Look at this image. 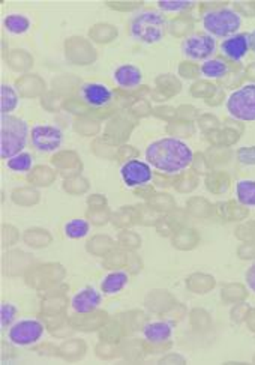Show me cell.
<instances>
[{"instance_id":"obj_1","label":"cell","mask_w":255,"mask_h":365,"mask_svg":"<svg viewBox=\"0 0 255 365\" xmlns=\"http://www.w3.org/2000/svg\"><path fill=\"white\" fill-rule=\"evenodd\" d=\"M194 153L191 148L175 137H165L153 142L146 149V163L157 170L176 175L191 165Z\"/></svg>"},{"instance_id":"obj_2","label":"cell","mask_w":255,"mask_h":365,"mask_svg":"<svg viewBox=\"0 0 255 365\" xmlns=\"http://www.w3.org/2000/svg\"><path fill=\"white\" fill-rule=\"evenodd\" d=\"M2 134H0V157L9 160L21 153L27 145L29 126L17 116L2 115Z\"/></svg>"},{"instance_id":"obj_3","label":"cell","mask_w":255,"mask_h":365,"mask_svg":"<svg viewBox=\"0 0 255 365\" xmlns=\"http://www.w3.org/2000/svg\"><path fill=\"white\" fill-rule=\"evenodd\" d=\"M165 34V19L157 11H143L131 21V35L143 44H157Z\"/></svg>"},{"instance_id":"obj_4","label":"cell","mask_w":255,"mask_h":365,"mask_svg":"<svg viewBox=\"0 0 255 365\" xmlns=\"http://www.w3.org/2000/svg\"><path fill=\"white\" fill-rule=\"evenodd\" d=\"M240 26H242V17L231 8L209 11L203 17L206 34L214 38H230L237 34Z\"/></svg>"},{"instance_id":"obj_5","label":"cell","mask_w":255,"mask_h":365,"mask_svg":"<svg viewBox=\"0 0 255 365\" xmlns=\"http://www.w3.org/2000/svg\"><path fill=\"white\" fill-rule=\"evenodd\" d=\"M227 111L237 120L255 122V84L234 91L227 100Z\"/></svg>"},{"instance_id":"obj_6","label":"cell","mask_w":255,"mask_h":365,"mask_svg":"<svg viewBox=\"0 0 255 365\" xmlns=\"http://www.w3.org/2000/svg\"><path fill=\"white\" fill-rule=\"evenodd\" d=\"M44 335V327L39 320L24 319L9 328L8 339L16 346H31L38 343Z\"/></svg>"},{"instance_id":"obj_7","label":"cell","mask_w":255,"mask_h":365,"mask_svg":"<svg viewBox=\"0 0 255 365\" xmlns=\"http://www.w3.org/2000/svg\"><path fill=\"white\" fill-rule=\"evenodd\" d=\"M182 50L188 59L206 62L217 51V39L209 34H195L185 39Z\"/></svg>"},{"instance_id":"obj_8","label":"cell","mask_w":255,"mask_h":365,"mask_svg":"<svg viewBox=\"0 0 255 365\" xmlns=\"http://www.w3.org/2000/svg\"><path fill=\"white\" fill-rule=\"evenodd\" d=\"M32 145L39 152H54L63 142V133L53 125H36L31 131Z\"/></svg>"},{"instance_id":"obj_9","label":"cell","mask_w":255,"mask_h":365,"mask_svg":"<svg viewBox=\"0 0 255 365\" xmlns=\"http://www.w3.org/2000/svg\"><path fill=\"white\" fill-rule=\"evenodd\" d=\"M120 176L128 187H141L152 180V167L140 160H130L120 168Z\"/></svg>"},{"instance_id":"obj_10","label":"cell","mask_w":255,"mask_h":365,"mask_svg":"<svg viewBox=\"0 0 255 365\" xmlns=\"http://www.w3.org/2000/svg\"><path fill=\"white\" fill-rule=\"evenodd\" d=\"M81 98L92 107H104L113 100V92L103 83H86L81 86Z\"/></svg>"},{"instance_id":"obj_11","label":"cell","mask_w":255,"mask_h":365,"mask_svg":"<svg viewBox=\"0 0 255 365\" xmlns=\"http://www.w3.org/2000/svg\"><path fill=\"white\" fill-rule=\"evenodd\" d=\"M221 50L230 61H242L251 50L249 34H236L230 38H227L221 44Z\"/></svg>"},{"instance_id":"obj_12","label":"cell","mask_w":255,"mask_h":365,"mask_svg":"<svg viewBox=\"0 0 255 365\" xmlns=\"http://www.w3.org/2000/svg\"><path fill=\"white\" fill-rule=\"evenodd\" d=\"M103 297L95 287H84L78 293H76V297L73 298V308L74 312L78 314H88L95 312L96 308L101 305Z\"/></svg>"},{"instance_id":"obj_13","label":"cell","mask_w":255,"mask_h":365,"mask_svg":"<svg viewBox=\"0 0 255 365\" xmlns=\"http://www.w3.org/2000/svg\"><path fill=\"white\" fill-rule=\"evenodd\" d=\"M116 84L123 89H134L141 84V80H143V74H141L140 69L135 65H120L116 68L115 76Z\"/></svg>"},{"instance_id":"obj_14","label":"cell","mask_w":255,"mask_h":365,"mask_svg":"<svg viewBox=\"0 0 255 365\" xmlns=\"http://www.w3.org/2000/svg\"><path fill=\"white\" fill-rule=\"evenodd\" d=\"M143 334L150 343H164L170 340L173 329L172 325L167 324V322H152V324H147L145 327Z\"/></svg>"},{"instance_id":"obj_15","label":"cell","mask_w":255,"mask_h":365,"mask_svg":"<svg viewBox=\"0 0 255 365\" xmlns=\"http://www.w3.org/2000/svg\"><path fill=\"white\" fill-rule=\"evenodd\" d=\"M128 274L123 271H116L108 274L101 283V290L105 294H116L128 284Z\"/></svg>"},{"instance_id":"obj_16","label":"cell","mask_w":255,"mask_h":365,"mask_svg":"<svg viewBox=\"0 0 255 365\" xmlns=\"http://www.w3.org/2000/svg\"><path fill=\"white\" fill-rule=\"evenodd\" d=\"M5 29L12 35H21L31 29V21L21 14H9L4 21Z\"/></svg>"},{"instance_id":"obj_17","label":"cell","mask_w":255,"mask_h":365,"mask_svg":"<svg viewBox=\"0 0 255 365\" xmlns=\"http://www.w3.org/2000/svg\"><path fill=\"white\" fill-rule=\"evenodd\" d=\"M236 195L244 206H255V180H240L236 187Z\"/></svg>"},{"instance_id":"obj_18","label":"cell","mask_w":255,"mask_h":365,"mask_svg":"<svg viewBox=\"0 0 255 365\" xmlns=\"http://www.w3.org/2000/svg\"><path fill=\"white\" fill-rule=\"evenodd\" d=\"M229 73V65L222 59H209L202 65V74L207 78H221Z\"/></svg>"},{"instance_id":"obj_19","label":"cell","mask_w":255,"mask_h":365,"mask_svg":"<svg viewBox=\"0 0 255 365\" xmlns=\"http://www.w3.org/2000/svg\"><path fill=\"white\" fill-rule=\"evenodd\" d=\"M0 95H2V106H0L2 115H11V111L16 110L19 106V93L9 84H2Z\"/></svg>"},{"instance_id":"obj_20","label":"cell","mask_w":255,"mask_h":365,"mask_svg":"<svg viewBox=\"0 0 255 365\" xmlns=\"http://www.w3.org/2000/svg\"><path fill=\"white\" fill-rule=\"evenodd\" d=\"M89 230L90 226L86 220H71L65 224V235L71 240H81V237L88 236Z\"/></svg>"},{"instance_id":"obj_21","label":"cell","mask_w":255,"mask_h":365,"mask_svg":"<svg viewBox=\"0 0 255 365\" xmlns=\"http://www.w3.org/2000/svg\"><path fill=\"white\" fill-rule=\"evenodd\" d=\"M6 165L9 170L12 172H19V173H24V172H29L32 165H33V158L31 153L27 152H21L19 155L12 157L6 161Z\"/></svg>"},{"instance_id":"obj_22","label":"cell","mask_w":255,"mask_h":365,"mask_svg":"<svg viewBox=\"0 0 255 365\" xmlns=\"http://www.w3.org/2000/svg\"><path fill=\"white\" fill-rule=\"evenodd\" d=\"M195 4L194 2H187V0H168V2H158L160 9L167 11V12H182L192 8Z\"/></svg>"},{"instance_id":"obj_23","label":"cell","mask_w":255,"mask_h":365,"mask_svg":"<svg viewBox=\"0 0 255 365\" xmlns=\"http://www.w3.org/2000/svg\"><path fill=\"white\" fill-rule=\"evenodd\" d=\"M17 316V308L14 307L9 302L2 304V308H0V324H2V328H8L14 319Z\"/></svg>"},{"instance_id":"obj_24","label":"cell","mask_w":255,"mask_h":365,"mask_svg":"<svg viewBox=\"0 0 255 365\" xmlns=\"http://www.w3.org/2000/svg\"><path fill=\"white\" fill-rule=\"evenodd\" d=\"M237 160L245 165H255V146L240 148L237 150Z\"/></svg>"},{"instance_id":"obj_25","label":"cell","mask_w":255,"mask_h":365,"mask_svg":"<svg viewBox=\"0 0 255 365\" xmlns=\"http://www.w3.org/2000/svg\"><path fill=\"white\" fill-rule=\"evenodd\" d=\"M246 284L252 292H255V263L251 266V268L246 272Z\"/></svg>"},{"instance_id":"obj_26","label":"cell","mask_w":255,"mask_h":365,"mask_svg":"<svg viewBox=\"0 0 255 365\" xmlns=\"http://www.w3.org/2000/svg\"><path fill=\"white\" fill-rule=\"evenodd\" d=\"M249 47L255 53V31L249 34Z\"/></svg>"}]
</instances>
